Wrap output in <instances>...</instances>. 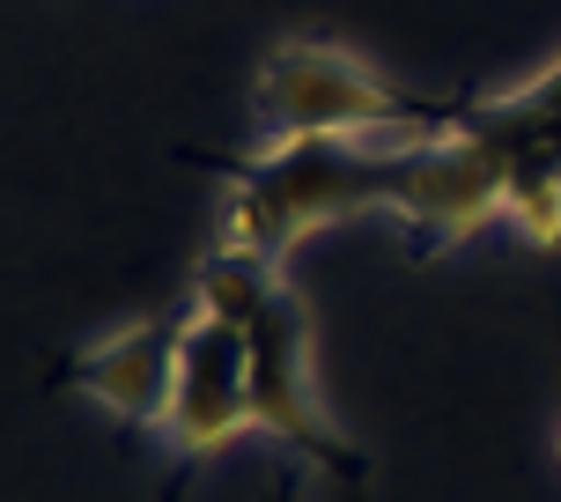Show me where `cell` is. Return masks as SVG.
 Here are the masks:
<instances>
[{"label":"cell","instance_id":"1","mask_svg":"<svg viewBox=\"0 0 561 502\" xmlns=\"http://www.w3.org/2000/svg\"><path fill=\"white\" fill-rule=\"evenodd\" d=\"M421 134H288L259 140L229 178L222 251L288 259V251L355 215H392L407 148Z\"/></svg>","mask_w":561,"mask_h":502},{"label":"cell","instance_id":"2","mask_svg":"<svg viewBox=\"0 0 561 502\" xmlns=\"http://www.w3.org/2000/svg\"><path fill=\"white\" fill-rule=\"evenodd\" d=\"M193 296L229 310V326L244 340V369H252V421L259 436L288 444L296 458L325 466L333 480H363L369 458L363 444L333 421V407L318 399V369H310V310L296 296V281L280 259H252V251H215L193 274Z\"/></svg>","mask_w":561,"mask_h":502},{"label":"cell","instance_id":"3","mask_svg":"<svg viewBox=\"0 0 561 502\" xmlns=\"http://www.w3.org/2000/svg\"><path fill=\"white\" fill-rule=\"evenodd\" d=\"M252 118L259 140L288 134H436L450 118H436L428 104L399 96L369 59H355L347 45L325 37H288L259 59L252 75Z\"/></svg>","mask_w":561,"mask_h":502},{"label":"cell","instance_id":"4","mask_svg":"<svg viewBox=\"0 0 561 502\" xmlns=\"http://www.w3.org/2000/svg\"><path fill=\"white\" fill-rule=\"evenodd\" d=\"M458 134L503 178V223H517L525 244L554 251L561 244V59L539 67L525 89L458 112Z\"/></svg>","mask_w":561,"mask_h":502},{"label":"cell","instance_id":"5","mask_svg":"<svg viewBox=\"0 0 561 502\" xmlns=\"http://www.w3.org/2000/svg\"><path fill=\"white\" fill-rule=\"evenodd\" d=\"M156 436L170 444V458H215V450L259 436L244 340L229 326V310H215L207 296L178 310V369H170V407Z\"/></svg>","mask_w":561,"mask_h":502},{"label":"cell","instance_id":"6","mask_svg":"<svg viewBox=\"0 0 561 502\" xmlns=\"http://www.w3.org/2000/svg\"><path fill=\"white\" fill-rule=\"evenodd\" d=\"M170 369H178V318H134L75 355V385L126 429H163Z\"/></svg>","mask_w":561,"mask_h":502},{"label":"cell","instance_id":"7","mask_svg":"<svg viewBox=\"0 0 561 502\" xmlns=\"http://www.w3.org/2000/svg\"><path fill=\"white\" fill-rule=\"evenodd\" d=\"M554 466H561V429H554Z\"/></svg>","mask_w":561,"mask_h":502}]
</instances>
